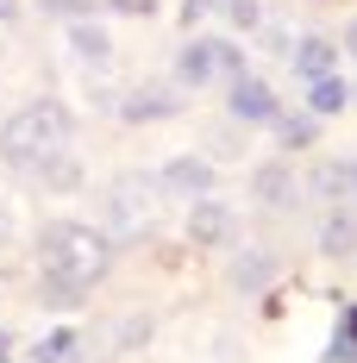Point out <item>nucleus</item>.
Returning <instances> with one entry per match:
<instances>
[{
  "label": "nucleus",
  "mask_w": 357,
  "mask_h": 363,
  "mask_svg": "<svg viewBox=\"0 0 357 363\" xmlns=\"http://www.w3.org/2000/svg\"><path fill=\"white\" fill-rule=\"evenodd\" d=\"M107 263H113V245H107V232H94V225L57 219V225H44V232H38V269H44V276H57V282L94 289V282L107 276Z\"/></svg>",
  "instance_id": "obj_1"
},
{
  "label": "nucleus",
  "mask_w": 357,
  "mask_h": 363,
  "mask_svg": "<svg viewBox=\"0 0 357 363\" xmlns=\"http://www.w3.org/2000/svg\"><path fill=\"white\" fill-rule=\"evenodd\" d=\"M63 150H70V107L63 101H32V107H19L0 125V157L13 169H26V176H38Z\"/></svg>",
  "instance_id": "obj_2"
},
{
  "label": "nucleus",
  "mask_w": 357,
  "mask_h": 363,
  "mask_svg": "<svg viewBox=\"0 0 357 363\" xmlns=\"http://www.w3.org/2000/svg\"><path fill=\"white\" fill-rule=\"evenodd\" d=\"M157 201H163L157 176H119V182L107 188V232H119V238H138V232H150Z\"/></svg>",
  "instance_id": "obj_3"
},
{
  "label": "nucleus",
  "mask_w": 357,
  "mask_h": 363,
  "mask_svg": "<svg viewBox=\"0 0 357 363\" xmlns=\"http://www.w3.org/2000/svg\"><path fill=\"white\" fill-rule=\"evenodd\" d=\"M157 188L163 194H182V201H201V194H214V163L207 157H170L157 169Z\"/></svg>",
  "instance_id": "obj_4"
},
{
  "label": "nucleus",
  "mask_w": 357,
  "mask_h": 363,
  "mask_svg": "<svg viewBox=\"0 0 357 363\" xmlns=\"http://www.w3.org/2000/svg\"><path fill=\"white\" fill-rule=\"evenodd\" d=\"M232 232H238V213L214 201V194H201L194 207H188V238L194 245H232Z\"/></svg>",
  "instance_id": "obj_5"
},
{
  "label": "nucleus",
  "mask_w": 357,
  "mask_h": 363,
  "mask_svg": "<svg viewBox=\"0 0 357 363\" xmlns=\"http://www.w3.org/2000/svg\"><path fill=\"white\" fill-rule=\"evenodd\" d=\"M226 107L232 119H245V125H270L276 119V94H270V82H257V75H232V94H226Z\"/></svg>",
  "instance_id": "obj_6"
},
{
  "label": "nucleus",
  "mask_w": 357,
  "mask_h": 363,
  "mask_svg": "<svg viewBox=\"0 0 357 363\" xmlns=\"http://www.w3.org/2000/svg\"><path fill=\"white\" fill-rule=\"evenodd\" d=\"M214 75H219V38L182 44V57H176V82H182V88H207Z\"/></svg>",
  "instance_id": "obj_7"
},
{
  "label": "nucleus",
  "mask_w": 357,
  "mask_h": 363,
  "mask_svg": "<svg viewBox=\"0 0 357 363\" xmlns=\"http://www.w3.org/2000/svg\"><path fill=\"white\" fill-rule=\"evenodd\" d=\"M251 194H257L263 207H295V201H301V182L288 176V163H263V169L251 176Z\"/></svg>",
  "instance_id": "obj_8"
},
{
  "label": "nucleus",
  "mask_w": 357,
  "mask_h": 363,
  "mask_svg": "<svg viewBox=\"0 0 357 363\" xmlns=\"http://www.w3.org/2000/svg\"><path fill=\"white\" fill-rule=\"evenodd\" d=\"M288 63H295L301 82H320V75L339 69V50H332V38H301V44L288 50Z\"/></svg>",
  "instance_id": "obj_9"
},
{
  "label": "nucleus",
  "mask_w": 357,
  "mask_h": 363,
  "mask_svg": "<svg viewBox=\"0 0 357 363\" xmlns=\"http://www.w3.org/2000/svg\"><path fill=\"white\" fill-rule=\"evenodd\" d=\"M351 107V82L332 69V75H320V82H307V113L314 119H332V113H345Z\"/></svg>",
  "instance_id": "obj_10"
},
{
  "label": "nucleus",
  "mask_w": 357,
  "mask_h": 363,
  "mask_svg": "<svg viewBox=\"0 0 357 363\" xmlns=\"http://www.w3.org/2000/svg\"><path fill=\"white\" fill-rule=\"evenodd\" d=\"M176 107H182L176 88H138V94H126V101H119V113H126V119H170Z\"/></svg>",
  "instance_id": "obj_11"
},
{
  "label": "nucleus",
  "mask_w": 357,
  "mask_h": 363,
  "mask_svg": "<svg viewBox=\"0 0 357 363\" xmlns=\"http://www.w3.org/2000/svg\"><path fill=\"white\" fill-rule=\"evenodd\" d=\"M320 251H326V257H351V251H357V213H345V207H332V213H326Z\"/></svg>",
  "instance_id": "obj_12"
},
{
  "label": "nucleus",
  "mask_w": 357,
  "mask_h": 363,
  "mask_svg": "<svg viewBox=\"0 0 357 363\" xmlns=\"http://www.w3.org/2000/svg\"><path fill=\"white\" fill-rule=\"evenodd\" d=\"M270 125H276V145L282 150H307L320 138V119H314V113H276Z\"/></svg>",
  "instance_id": "obj_13"
},
{
  "label": "nucleus",
  "mask_w": 357,
  "mask_h": 363,
  "mask_svg": "<svg viewBox=\"0 0 357 363\" xmlns=\"http://www.w3.org/2000/svg\"><path fill=\"white\" fill-rule=\"evenodd\" d=\"M270 276H276V257H270V251H245L238 263H232V282H238L245 294L270 289Z\"/></svg>",
  "instance_id": "obj_14"
},
{
  "label": "nucleus",
  "mask_w": 357,
  "mask_h": 363,
  "mask_svg": "<svg viewBox=\"0 0 357 363\" xmlns=\"http://www.w3.org/2000/svg\"><path fill=\"white\" fill-rule=\"evenodd\" d=\"M70 50H75V57H88V63H107L113 38L101 32V26H88V19H75V26H70Z\"/></svg>",
  "instance_id": "obj_15"
},
{
  "label": "nucleus",
  "mask_w": 357,
  "mask_h": 363,
  "mask_svg": "<svg viewBox=\"0 0 357 363\" xmlns=\"http://www.w3.org/2000/svg\"><path fill=\"white\" fill-rule=\"evenodd\" d=\"M38 182H44V188H57V194H70V188H82V163L63 150V157H50V163L38 169Z\"/></svg>",
  "instance_id": "obj_16"
},
{
  "label": "nucleus",
  "mask_w": 357,
  "mask_h": 363,
  "mask_svg": "<svg viewBox=\"0 0 357 363\" xmlns=\"http://www.w3.org/2000/svg\"><path fill=\"white\" fill-rule=\"evenodd\" d=\"M345 188H351V169H339V163H326L320 176H314V194H326V201H339Z\"/></svg>",
  "instance_id": "obj_17"
},
{
  "label": "nucleus",
  "mask_w": 357,
  "mask_h": 363,
  "mask_svg": "<svg viewBox=\"0 0 357 363\" xmlns=\"http://www.w3.org/2000/svg\"><path fill=\"white\" fill-rule=\"evenodd\" d=\"M70 351H75V332H50V345H38L32 363H63Z\"/></svg>",
  "instance_id": "obj_18"
},
{
  "label": "nucleus",
  "mask_w": 357,
  "mask_h": 363,
  "mask_svg": "<svg viewBox=\"0 0 357 363\" xmlns=\"http://www.w3.org/2000/svg\"><path fill=\"white\" fill-rule=\"evenodd\" d=\"M207 6H226V19H232V26H257V0H207Z\"/></svg>",
  "instance_id": "obj_19"
},
{
  "label": "nucleus",
  "mask_w": 357,
  "mask_h": 363,
  "mask_svg": "<svg viewBox=\"0 0 357 363\" xmlns=\"http://www.w3.org/2000/svg\"><path fill=\"white\" fill-rule=\"evenodd\" d=\"M219 75H245V50L232 38H219Z\"/></svg>",
  "instance_id": "obj_20"
},
{
  "label": "nucleus",
  "mask_w": 357,
  "mask_h": 363,
  "mask_svg": "<svg viewBox=\"0 0 357 363\" xmlns=\"http://www.w3.org/2000/svg\"><path fill=\"white\" fill-rule=\"evenodd\" d=\"M94 0H44V13H57V19H82Z\"/></svg>",
  "instance_id": "obj_21"
},
{
  "label": "nucleus",
  "mask_w": 357,
  "mask_h": 363,
  "mask_svg": "<svg viewBox=\"0 0 357 363\" xmlns=\"http://www.w3.org/2000/svg\"><path fill=\"white\" fill-rule=\"evenodd\" d=\"M107 6H113V13H138V19H144V13H157V0H107Z\"/></svg>",
  "instance_id": "obj_22"
},
{
  "label": "nucleus",
  "mask_w": 357,
  "mask_h": 363,
  "mask_svg": "<svg viewBox=\"0 0 357 363\" xmlns=\"http://www.w3.org/2000/svg\"><path fill=\"white\" fill-rule=\"evenodd\" d=\"M6 245H13V213L0 207V251H6Z\"/></svg>",
  "instance_id": "obj_23"
},
{
  "label": "nucleus",
  "mask_w": 357,
  "mask_h": 363,
  "mask_svg": "<svg viewBox=\"0 0 357 363\" xmlns=\"http://www.w3.org/2000/svg\"><path fill=\"white\" fill-rule=\"evenodd\" d=\"M0 363H13V332H0Z\"/></svg>",
  "instance_id": "obj_24"
},
{
  "label": "nucleus",
  "mask_w": 357,
  "mask_h": 363,
  "mask_svg": "<svg viewBox=\"0 0 357 363\" xmlns=\"http://www.w3.org/2000/svg\"><path fill=\"white\" fill-rule=\"evenodd\" d=\"M345 50H351V57H357V19H351V26H345Z\"/></svg>",
  "instance_id": "obj_25"
},
{
  "label": "nucleus",
  "mask_w": 357,
  "mask_h": 363,
  "mask_svg": "<svg viewBox=\"0 0 357 363\" xmlns=\"http://www.w3.org/2000/svg\"><path fill=\"white\" fill-rule=\"evenodd\" d=\"M13 13H19V0H0V19H13Z\"/></svg>",
  "instance_id": "obj_26"
},
{
  "label": "nucleus",
  "mask_w": 357,
  "mask_h": 363,
  "mask_svg": "<svg viewBox=\"0 0 357 363\" xmlns=\"http://www.w3.org/2000/svg\"><path fill=\"white\" fill-rule=\"evenodd\" d=\"M345 169H351V188H357V163H345Z\"/></svg>",
  "instance_id": "obj_27"
},
{
  "label": "nucleus",
  "mask_w": 357,
  "mask_h": 363,
  "mask_svg": "<svg viewBox=\"0 0 357 363\" xmlns=\"http://www.w3.org/2000/svg\"><path fill=\"white\" fill-rule=\"evenodd\" d=\"M351 101H357V88H351Z\"/></svg>",
  "instance_id": "obj_28"
}]
</instances>
